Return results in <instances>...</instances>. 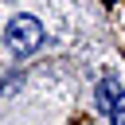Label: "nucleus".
<instances>
[{"label": "nucleus", "instance_id": "obj_3", "mask_svg": "<svg viewBox=\"0 0 125 125\" xmlns=\"http://www.w3.org/2000/svg\"><path fill=\"white\" fill-rule=\"evenodd\" d=\"M109 117H113V125H125V94H117V98H113Z\"/></svg>", "mask_w": 125, "mask_h": 125}, {"label": "nucleus", "instance_id": "obj_2", "mask_svg": "<svg viewBox=\"0 0 125 125\" xmlns=\"http://www.w3.org/2000/svg\"><path fill=\"white\" fill-rule=\"evenodd\" d=\"M117 94H121V90H117V82H113V78H102V86H98V105L109 113V105H113V98H117Z\"/></svg>", "mask_w": 125, "mask_h": 125}, {"label": "nucleus", "instance_id": "obj_1", "mask_svg": "<svg viewBox=\"0 0 125 125\" xmlns=\"http://www.w3.org/2000/svg\"><path fill=\"white\" fill-rule=\"evenodd\" d=\"M4 43H8V51H16V55H31V51L43 43V23H39L35 16H16V20L8 23V31H4Z\"/></svg>", "mask_w": 125, "mask_h": 125}]
</instances>
